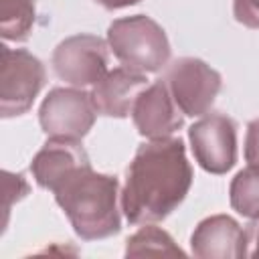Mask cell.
Segmentation results:
<instances>
[{"mask_svg":"<svg viewBox=\"0 0 259 259\" xmlns=\"http://www.w3.org/2000/svg\"><path fill=\"white\" fill-rule=\"evenodd\" d=\"M36 20V0H0V34L4 40L22 42Z\"/></svg>","mask_w":259,"mask_h":259,"instance_id":"4fadbf2b","label":"cell"},{"mask_svg":"<svg viewBox=\"0 0 259 259\" xmlns=\"http://www.w3.org/2000/svg\"><path fill=\"white\" fill-rule=\"evenodd\" d=\"M190 249L200 259H241L249 255L247 231L229 214H212L194 227Z\"/></svg>","mask_w":259,"mask_h":259,"instance_id":"30bf717a","label":"cell"},{"mask_svg":"<svg viewBox=\"0 0 259 259\" xmlns=\"http://www.w3.org/2000/svg\"><path fill=\"white\" fill-rule=\"evenodd\" d=\"M91 162L81 142L49 138V142L34 154L30 162V172L40 188L53 192L71 172Z\"/></svg>","mask_w":259,"mask_h":259,"instance_id":"7c38bea8","label":"cell"},{"mask_svg":"<svg viewBox=\"0 0 259 259\" xmlns=\"http://www.w3.org/2000/svg\"><path fill=\"white\" fill-rule=\"evenodd\" d=\"M148 85L150 83L144 73L132 71L127 67H117L107 71L91 87V99L99 115L123 119L132 115L136 99Z\"/></svg>","mask_w":259,"mask_h":259,"instance_id":"8fae6325","label":"cell"},{"mask_svg":"<svg viewBox=\"0 0 259 259\" xmlns=\"http://www.w3.org/2000/svg\"><path fill=\"white\" fill-rule=\"evenodd\" d=\"M28 182L24 180L22 174H12L8 170H4V192H6V200H4V212L8 214L10 206H12V200H14V194L22 200L26 194H28Z\"/></svg>","mask_w":259,"mask_h":259,"instance_id":"e0dca14e","label":"cell"},{"mask_svg":"<svg viewBox=\"0 0 259 259\" xmlns=\"http://www.w3.org/2000/svg\"><path fill=\"white\" fill-rule=\"evenodd\" d=\"M233 16L239 24L259 30V0H233Z\"/></svg>","mask_w":259,"mask_h":259,"instance_id":"2e32d148","label":"cell"},{"mask_svg":"<svg viewBox=\"0 0 259 259\" xmlns=\"http://www.w3.org/2000/svg\"><path fill=\"white\" fill-rule=\"evenodd\" d=\"M182 255V249L174 243V239L164 231L148 223L142 227L138 233H134L127 239L125 245V255L136 257V255Z\"/></svg>","mask_w":259,"mask_h":259,"instance_id":"9a60e30c","label":"cell"},{"mask_svg":"<svg viewBox=\"0 0 259 259\" xmlns=\"http://www.w3.org/2000/svg\"><path fill=\"white\" fill-rule=\"evenodd\" d=\"M53 194L83 241H99L119 233L121 214L117 200L121 192L115 176L95 172L87 164L71 172Z\"/></svg>","mask_w":259,"mask_h":259,"instance_id":"7a4b0ae2","label":"cell"},{"mask_svg":"<svg viewBox=\"0 0 259 259\" xmlns=\"http://www.w3.org/2000/svg\"><path fill=\"white\" fill-rule=\"evenodd\" d=\"M45 81L47 71L38 57L26 49H10L8 45H2L0 115L10 119L26 113L45 87Z\"/></svg>","mask_w":259,"mask_h":259,"instance_id":"277c9868","label":"cell"},{"mask_svg":"<svg viewBox=\"0 0 259 259\" xmlns=\"http://www.w3.org/2000/svg\"><path fill=\"white\" fill-rule=\"evenodd\" d=\"M55 75L71 87H93L109 69V45L95 34H73L61 40L51 57Z\"/></svg>","mask_w":259,"mask_h":259,"instance_id":"52a82bcc","label":"cell"},{"mask_svg":"<svg viewBox=\"0 0 259 259\" xmlns=\"http://www.w3.org/2000/svg\"><path fill=\"white\" fill-rule=\"evenodd\" d=\"M245 160H247V164H259V117L249 121V125H247Z\"/></svg>","mask_w":259,"mask_h":259,"instance_id":"ac0fdd59","label":"cell"},{"mask_svg":"<svg viewBox=\"0 0 259 259\" xmlns=\"http://www.w3.org/2000/svg\"><path fill=\"white\" fill-rule=\"evenodd\" d=\"M97 109L91 93L79 87H55L38 107L40 130L53 140L81 142L93 127Z\"/></svg>","mask_w":259,"mask_h":259,"instance_id":"5b68a950","label":"cell"},{"mask_svg":"<svg viewBox=\"0 0 259 259\" xmlns=\"http://www.w3.org/2000/svg\"><path fill=\"white\" fill-rule=\"evenodd\" d=\"M113 57L138 73H158L170 61V40L164 28L146 14L117 18L107 28Z\"/></svg>","mask_w":259,"mask_h":259,"instance_id":"3957f363","label":"cell"},{"mask_svg":"<svg viewBox=\"0 0 259 259\" xmlns=\"http://www.w3.org/2000/svg\"><path fill=\"white\" fill-rule=\"evenodd\" d=\"M192 186V166L180 138L148 140L142 144L121 188V210L130 225L164 221L186 198Z\"/></svg>","mask_w":259,"mask_h":259,"instance_id":"6da1fadb","label":"cell"},{"mask_svg":"<svg viewBox=\"0 0 259 259\" xmlns=\"http://www.w3.org/2000/svg\"><path fill=\"white\" fill-rule=\"evenodd\" d=\"M229 198L239 214L247 219L259 217V166L247 164V168L235 174L229 186Z\"/></svg>","mask_w":259,"mask_h":259,"instance_id":"5bb4252c","label":"cell"},{"mask_svg":"<svg viewBox=\"0 0 259 259\" xmlns=\"http://www.w3.org/2000/svg\"><path fill=\"white\" fill-rule=\"evenodd\" d=\"M247 241H249V245L253 247L251 251H249V255L251 257H259V217H255V219H251V223L247 225Z\"/></svg>","mask_w":259,"mask_h":259,"instance_id":"d6986e66","label":"cell"},{"mask_svg":"<svg viewBox=\"0 0 259 259\" xmlns=\"http://www.w3.org/2000/svg\"><path fill=\"white\" fill-rule=\"evenodd\" d=\"M99 6H103L105 10H119V8H127L138 4L140 0H95Z\"/></svg>","mask_w":259,"mask_h":259,"instance_id":"ffe728a7","label":"cell"},{"mask_svg":"<svg viewBox=\"0 0 259 259\" xmlns=\"http://www.w3.org/2000/svg\"><path fill=\"white\" fill-rule=\"evenodd\" d=\"M198 166L210 174H227L237 162V123L227 113H206L188 130Z\"/></svg>","mask_w":259,"mask_h":259,"instance_id":"ba28073f","label":"cell"},{"mask_svg":"<svg viewBox=\"0 0 259 259\" xmlns=\"http://www.w3.org/2000/svg\"><path fill=\"white\" fill-rule=\"evenodd\" d=\"M182 111L176 105L164 79L150 83L134 103L132 119L140 136L146 140L172 138L184 123Z\"/></svg>","mask_w":259,"mask_h":259,"instance_id":"9c48e42d","label":"cell"},{"mask_svg":"<svg viewBox=\"0 0 259 259\" xmlns=\"http://www.w3.org/2000/svg\"><path fill=\"white\" fill-rule=\"evenodd\" d=\"M164 83L184 115L202 117L210 111L223 87V77L202 59L180 57L168 67Z\"/></svg>","mask_w":259,"mask_h":259,"instance_id":"8992f818","label":"cell"}]
</instances>
